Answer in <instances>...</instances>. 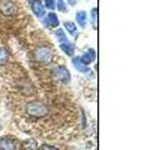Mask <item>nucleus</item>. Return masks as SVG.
Listing matches in <instances>:
<instances>
[{
	"instance_id": "nucleus-9",
	"label": "nucleus",
	"mask_w": 150,
	"mask_h": 150,
	"mask_svg": "<svg viewBox=\"0 0 150 150\" xmlns=\"http://www.w3.org/2000/svg\"><path fill=\"white\" fill-rule=\"evenodd\" d=\"M23 150H39V144L35 138H29L23 143Z\"/></svg>"
},
{
	"instance_id": "nucleus-1",
	"label": "nucleus",
	"mask_w": 150,
	"mask_h": 150,
	"mask_svg": "<svg viewBox=\"0 0 150 150\" xmlns=\"http://www.w3.org/2000/svg\"><path fill=\"white\" fill-rule=\"evenodd\" d=\"M48 105L41 102V101H32V102H27L26 105V114L32 119H42L45 116H48Z\"/></svg>"
},
{
	"instance_id": "nucleus-19",
	"label": "nucleus",
	"mask_w": 150,
	"mask_h": 150,
	"mask_svg": "<svg viewBox=\"0 0 150 150\" xmlns=\"http://www.w3.org/2000/svg\"><path fill=\"white\" fill-rule=\"evenodd\" d=\"M39 150H59V149L54 147V146H50V144H44V146L39 147Z\"/></svg>"
},
{
	"instance_id": "nucleus-20",
	"label": "nucleus",
	"mask_w": 150,
	"mask_h": 150,
	"mask_svg": "<svg viewBox=\"0 0 150 150\" xmlns=\"http://www.w3.org/2000/svg\"><path fill=\"white\" fill-rule=\"evenodd\" d=\"M68 3H69V5H74V3H75V0H68Z\"/></svg>"
},
{
	"instance_id": "nucleus-12",
	"label": "nucleus",
	"mask_w": 150,
	"mask_h": 150,
	"mask_svg": "<svg viewBox=\"0 0 150 150\" xmlns=\"http://www.w3.org/2000/svg\"><path fill=\"white\" fill-rule=\"evenodd\" d=\"M60 50H62L65 54L71 56V57L74 56V45H72V42H68V41L62 42V44H60Z\"/></svg>"
},
{
	"instance_id": "nucleus-4",
	"label": "nucleus",
	"mask_w": 150,
	"mask_h": 150,
	"mask_svg": "<svg viewBox=\"0 0 150 150\" xmlns=\"http://www.w3.org/2000/svg\"><path fill=\"white\" fill-rule=\"evenodd\" d=\"M17 2L15 0H0V14L5 17H12L17 14Z\"/></svg>"
},
{
	"instance_id": "nucleus-17",
	"label": "nucleus",
	"mask_w": 150,
	"mask_h": 150,
	"mask_svg": "<svg viewBox=\"0 0 150 150\" xmlns=\"http://www.w3.org/2000/svg\"><path fill=\"white\" fill-rule=\"evenodd\" d=\"M56 5H57L56 8H59L60 12H66V6H65V2H63V0H57Z\"/></svg>"
},
{
	"instance_id": "nucleus-13",
	"label": "nucleus",
	"mask_w": 150,
	"mask_h": 150,
	"mask_svg": "<svg viewBox=\"0 0 150 150\" xmlns=\"http://www.w3.org/2000/svg\"><path fill=\"white\" fill-rule=\"evenodd\" d=\"M65 29H66V32H68L71 36H74V38L78 35V30H77V24H75V23L66 21V23H65Z\"/></svg>"
},
{
	"instance_id": "nucleus-16",
	"label": "nucleus",
	"mask_w": 150,
	"mask_h": 150,
	"mask_svg": "<svg viewBox=\"0 0 150 150\" xmlns=\"http://www.w3.org/2000/svg\"><path fill=\"white\" fill-rule=\"evenodd\" d=\"M44 8L54 9L56 8V0H45V2H44Z\"/></svg>"
},
{
	"instance_id": "nucleus-10",
	"label": "nucleus",
	"mask_w": 150,
	"mask_h": 150,
	"mask_svg": "<svg viewBox=\"0 0 150 150\" xmlns=\"http://www.w3.org/2000/svg\"><path fill=\"white\" fill-rule=\"evenodd\" d=\"M75 18H77V24L80 27H86V24H87V14L84 11H78L77 12V15H75Z\"/></svg>"
},
{
	"instance_id": "nucleus-5",
	"label": "nucleus",
	"mask_w": 150,
	"mask_h": 150,
	"mask_svg": "<svg viewBox=\"0 0 150 150\" xmlns=\"http://www.w3.org/2000/svg\"><path fill=\"white\" fill-rule=\"evenodd\" d=\"M15 140L11 137H3L0 140V150H15Z\"/></svg>"
},
{
	"instance_id": "nucleus-18",
	"label": "nucleus",
	"mask_w": 150,
	"mask_h": 150,
	"mask_svg": "<svg viewBox=\"0 0 150 150\" xmlns=\"http://www.w3.org/2000/svg\"><path fill=\"white\" fill-rule=\"evenodd\" d=\"M56 35H57V38H59L62 42L66 41V36H65V32H63V30H56Z\"/></svg>"
},
{
	"instance_id": "nucleus-21",
	"label": "nucleus",
	"mask_w": 150,
	"mask_h": 150,
	"mask_svg": "<svg viewBox=\"0 0 150 150\" xmlns=\"http://www.w3.org/2000/svg\"><path fill=\"white\" fill-rule=\"evenodd\" d=\"M0 129H2V123H0Z\"/></svg>"
},
{
	"instance_id": "nucleus-2",
	"label": "nucleus",
	"mask_w": 150,
	"mask_h": 150,
	"mask_svg": "<svg viewBox=\"0 0 150 150\" xmlns=\"http://www.w3.org/2000/svg\"><path fill=\"white\" fill-rule=\"evenodd\" d=\"M54 59V53H53V50L47 47V45H41V47H38L35 50V60L36 62H39V63L42 65H48V63H51Z\"/></svg>"
},
{
	"instance_id": "nucleus-8",
	"label": "nucleus",
	"mask_w": 150,
	"mask_h": 150,
	"mask_svg": "<svg viewBox=\"0 0 150 150\" xmlns=\"http://www.w3.org/2000/svg\"><path fill=\"white\" fill-rule=\"evenodd\" d=\"M72 65L75 66V69L80 71V72H83V74H87V72H89V68H87V65L83 63L80 57H72Z\"/></svg>"
},
{
	"instance_id": "nucleus-14",
	"label": "nucleus",
	"mask_w": 150,
	"mask_h": 150,
	"mask_svg": "<svg viewBox=\"0 0 150 150\" xmlns=\"http://www.w3.org/2000/svg\"><path fill=\"white\" fill-rule=\"evenodd\" d=\"M8 60H9L8 50L3 48V47H0V66H5V65L8 63Z\"/></svg>"
},
{
	"instance_id": "nucleus-15",
	"label": "nucleus",
	"mask_w": 150,
	"mask_h": 150,
	"mask_svg": "<svg viewBox=\"0 0 150 150\" xmlns=\"http://www.w3.org/2000/svg\"><path fill=\"white\" fill-rule=\"evenodd\" d=\"M90 15H92V26H93V29H96L98 27V9L96 8H93L92 9V12H90Z\"/></svg>"
},
{
	"instance_id": "nucleus-7",
	"label": "nucleus",
	"mask_w": 150,
	"mask_h": 150,
	"mask_svg": "<svg viewBox=\"0 0 150 150\" xmlns=\"http://www.w3.org/2000/svg\"><path fill=\"white\" fill-rule=\"evenodd\" d=\"M80 59H81V62L84 65H90L96 60V51L90 48V50H87V51L83 54V57H80Z\"/></svg>"
},
{
	"instance_id": "nucleus-11",
	"label": "nucleus",
	"mask_w": 150,
	"mask_h": 150,
	"mask_svg": "<svg viewBox=\"0 0 150 150\" xmlns=\"http://www.w3.org/2000/svg\"><path fill=\"white\" fill-rule=\"evenodd\" d=\"M45 23H47V26H48V27H57V26H59V18H57V15H56V14L50 12V14L47 15Z\"/></svg>"
},
{
	"instance_id": "nucleus-3",
	"label": "nucleus",
	"mask_w": 150,
	"mask_h": 150,
	"mask_svg": "<svg viewBox=\"0 0 150 150\" xmlns=\"http://www.w3.org/2000/svg\"><path fill=\"white\" fill-rule=\"evenodd\" d=\"M51 77L56 81L63 83V84H66V83L71 81V74H69L68 68H65V66H54L51 69Z\"/></svg>"
},
{
	"instance_id": "nucleus-6",
	"label": "nucleus",
	"mask_w": 150,
	"mask_h": 150,
	"mask_svg": "<svg viewBox=\"0 0 150 150\" xmlns=\"http://www.w3.org/2000/svg\"><path fill=\"white\" fill-rule=\"evenodd\" d=\"M32 5V11H33V14L36 15V17H39V18H42L44 15H45V8H44V3L41 2V0H35L33 3H30Z\"/></svg>"
}]
</instances>
